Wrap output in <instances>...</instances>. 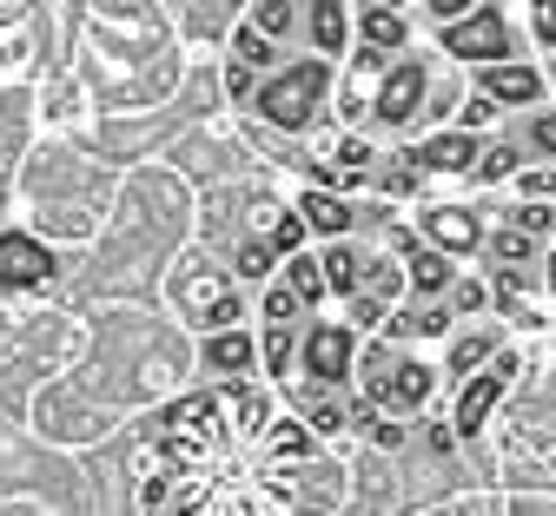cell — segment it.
Instances as JSON below:
<instances>
[{"label": "cell", "instance_id": "obj_35", "mask_svg": "<svg viewBox=\"0 0 556 516\" xmlns=\"http://www.w3.org/2000/svg\"><path fill=\"white\" fill-rule=\"evenodd\" d=\"M549 285H556V265H549Z\"/></svg>", "mask_w": 556, "mask_h": 516}, {"label": "cell", "instance_id": "obj_19", "mask_svg": "<svg viewBox=\"0 0 556 516\" xmlns=\"http://www.w3.org/2000/svg\"><path fill=\"white\" fill-rule=\"evenodd\" d=\"M271 60H278V47H271L265 34H252V27H239V60H232V66L252 73V66H271Z\"/></svg>", "mask_w": 556, "mask_h": 516}, {"label": "cell", "instance_id": "obj_6", "mask_svg": "<svg viewBox=\"0 0 556 516\" xmlns=\"http://www.w3.org/2000/svg\"><path fill=\"white\" fill-rule=\"evenodd\" d=\"M47 278H53V252L40 239H27V232L0 239V285H8V291H40Z\"/></svg>", "mask_w": 556, "mask_h": 516}, {"label": "cell", "instance_id": "obj_33", "mask_svg": "<svg viewBox=\"0 0 556 516\" xmlns=\"http://www.w3.org/2000/svg\"><path fill=\"white\" fill-rule=\"evenodd\" d=\"M491 113H497V106H491V100H483V93H477V100L464 106V133H470V126H483V119H491Z\"/></svg>", "mask_w": 556, "mask_h": 516}, {"label": "cell", "instance_id": "obj_25", "mask_svg": "<svg viewBox=\"0 0 556 516\" xmlns=\"http://www.w3.org/2000/svg\"><path fill=\"white\" fill-rule=\"evenodd\" d=\"M477 173H483V179H504V173H517V153H510V146H483Z\"/></svg>", "mask_w": 556, "mask_h": 516}, {"label": "cell", "instance_id": "obj_3", "mask_svg": "<svg viewBox=\"0 0 556 516\" xmlns=\"http://www.w3.org/2000/svg\"><path fill=\"white\" fill-rule=\"evenodd\" d=\"M444 47H451L457 60L504 66V53H510V27H504V14H497V8H470V14L444 34Z\"/></svg>", "mask_w": 556, "mask_h": 516}, {"label": "cell", "instance_id": "obj_10", "mask_svg": "<svg viewBox=\"0 0 556 516\" xmlns=\"http://www.w3.org/2000/svg\"><path fill=\"white\" fill-rule=\"evenodd\" d=\"M318 166H325V179H338V186H358V179L371 173V146L352 139V133H338L325 153H318Z\"/></svg>", "mask_w": 556, "mask_h": 516}, {"label": "cell", "instance_id": "obj_8", "mask_svg": "<svg viewBox=\"0 0 556 516\" xmlns=\"http://www.w3.org/2000/svg\"><path fill=\"white\" fill-rule=\"evenodd\" d=\"M477 139L470 133H438V139H425V146H417V153H410V166L417 173H477Z\"/></svg>", "mask_w": 556, "mask_h": 516}, {"label": "cell", "instance_id": "obj_7", "mask_svg": "<svg viewBox=\"0 0 556 516\" xmlns=\"http://www.w3.org/2000/svg\"><path fill=\"white\" fill-rule=\"evenodd\" d=\"M504 385H510V351H497V357H491V372H477V378H464V391H457V411H451L464 437H470V430H477L483 417L497 411Z\"/></svg>", "mask_w": 556, "mask_h": 516}, {"label": "cell", "instance_id": "obj_34", "mask_svg": "<svg viewBox=\"0 0 556 516\" xmlns=\"http://www.w3.org/2000/svg\"><path fill=\"white\" fill-rule=\"evenodd\" d=\"M536 146H543V153H556V113L536 119Z\"/></svg>", "mask_w": 556, "mask_h": 516}, {"label": "cell", "instance_id": "obj_27", "mask_svg": "<svg viewBox=\"0 0 556 516\" xmlns=\"http://www.w3.org/2000/svg\"><path fill=\"white\" fill-rule=\"evenodd\" d=\"M491 252H497V259H504V265H517V259H530V239H523V232H510V226H504V232H497V239H491Z\"/></svg>", "mask_w": 556, "mask_h": 516}, {"label": "cell", "instance_id": "obj_15", "mask_svg": "<svg viewBox=\"0 0 556 516\" xmlns=\"http://www.w3.org/2000/svg\"><path fill=\"white\" fill-rule=\"evenodd\" d=\"M205 364H213V372H245V364H252V338L245 331H219L213 344H205Z\"/></svg>", "mask_w": 556, "mask_h": 516}, {"label": "cell", "instance_id": "obj_28", "mask_svg": "<svg viewBox=\"0 0 556 516\" xmlns=\"http://www.w3.org/2000/svg\"><path fill=\"white\" fill-rule=\"evenodd\" d=\"M523 192H530L536 205H556V173H549V166H536V173H523Z\"/></svg>", "mask_w": 556, "mask_h": 516}, {"label": "cell", "instance_id": "obj_31", "mask_svg": "<svg viewBox=\"0 0 556 516\" xmlns=\"http://www.w3.org/2000/svg\"><path fill=\"white\" fill-rule=\"evenodd\" d=\"M451 299H457V312H483V285H451Z\"/></svg>", "mask_w": 556, "mask_h": 516}, {"label": "cell", "instance_id": "obj_22", "mask_svg": "<svg viewBox=\"0 0 556 516\" xmlns=\"http://www.w3.org/2000/svg\"><path fill=\"white\" fill-rule=\"evenodd\" d=\"M510 232H523V239H536V232H556V205H517Z\"/></svg>", "mask_w": 556, "mask_h": 516}, {"label": "cell", "instance_id": "obj_16", "mask_svg": "<svg viewBox=\"0 0 556 516\" xmlns=\"http://www.w3.org/2000/svg\"><path fill=\"white\" fill-rule=\"evenodd\" d=\"M286 291H292L299 305H318V299H325V265L299 252V259H292V278H286Z\"/></svg>", "mask_w": 556, "mask_h": 516}, {"label": "cell", "instance_id": "obj_12", "mask_svg": "<svg viewBox=\"0 0 556 516\" xmlns=\"http://www.w3.org/2000/svg\"><path fill=\"white\" fill-rule=\"evenodd\" d=\"M299 218L312 232H352V205H344L338 192H305L299 199Z\"/></svg>", "mask_w": 556, "mask_h": 516}, {"label": "cell", "instance_id": "obj_4", "mask_svg": "<svg viewBox=\"0 0 556 516\" xmlns=\"http://www.w3.org/2000/svg\"><path fill=\"white\" fill-rule=\"evenodd\" d=\"M179 305L192 325H213V331H232L239 325V299H232V285L213 278V272H186L179 278Z\"/></svg>", "mask_w": 556, "mask_h": 516}, {"label": "cell", "instance_id": "obj_1", "mask_svg": "<svg viewBox=\"0 0 556 516\" xmlns=\"http://www.w3.org/2000/svg\"><path fill=\"white\" fill-rule=\"evenodd\" d=\"M325 93H331V73H325L318 60H305V66H286L278 80L258 87V113H265L271 126H286V133H305V126L318 119Z\"/></svg>", "mask_w": 556, "mask_h": 516}, {"label": "cell", "instance_id": "obj_26", "mask_svg": "<svg viewBox=\"0 0 556 516\" xmlns=\"http://www.w3.org/2000/svg\"><path fill=\"white\" fill-rule=\"evenodd\" d=\"M299 312H305V305L292 299V291H286V285H278V291H271V299H265V325H292Z\"/></svg>", "mask_w": 556, "mask_h": 516}, {"label": "cell", "instance_id": "obj_18", "mask_svg": "<svg viewBox=\"0 0 556 516\" xmlns=\"http://www.w3.org/2000/svg\"><path fill=\"white\" fill-rule=\"evenodd\" d=\"M410 285H417V291H444V285H451V265H444V252L410 246Z\"/></svg>", "mask_w": 556, "mask_h": 516}, {"label": "cell", "instance_id": "obj_30", "mask_svg": "<svg viewBox=\"0 0 556 516\" xmlns=\"http://www.w3.org/2000/svg\"><path fill=\"white\" fill-rule=\"evenodd\" d=\"M265 265H271V246H245V259H239V272H245V278H258Z\"/></svg>", "mask_w": 556, "mask_h": 516}, {"label": "cell", "instance_id": "obj_24", "mask_svg": "<svg viewBox=\"0 0 556 516\" xmlns=\"http://www.w3.org/2000/svg\"><path fill=\"white\" fill-rule=\"evenodd\" d=\"M483 357H497V338H457V351H451V364L470 378V364H483Z\"/></svg>", "mask_w": 556, "mask_h": 516}, {"label": "cell", "instance_id": "obj_29", "mask_svg": "<svg viewBox=\"0 0 556 516\" xmlns=\"http://www.w3.org/2000/svg\"><path fill=\"white\" fill-rule=\"evenodd\" d=\"M312 430H344V404L338 398H318L312 404Z\"/></svg>", "mask_w": 556, "mask_h": 516}, {"label": "cell", "instance_id": "obj_20", "mask_svg": "<svg viewBox=\"0 0 556 516\" xmlns=\"http://www.w3.org/2000/svg\"><path fill=\"white\" fill-rule=\"evenodd\" d=\"M444 325H451V312H404V318H391L397 338H431V331H444Z\"/></svg>", "mask_w": 556, "mask_h": 516}, {"label": "cell", "instance_id": "obj_14", "mask_svg": "<svg viewBox=\"0 0 556 516\" xmlns=\"http://www.w3.org/2000/svg\"><path fill=\"white\" fill-rule=\"evenodd\" d=\"M358 27H365V47H371V53L404 47V14H397V8H365V14H358Z\"/></svg>", "mask_w": 556, "mask_h": 516}, {"label": "cell", "instance_id": "obj_13", "mask_svg": "<svg viewBox=\"0 0 556 516\" xmlns=\"http://www.w3.org/2000/svg\"><path fill=\"white\" fill-rule=\"evenodd\" d=\"M425 232H431L438 246H451V252H470V246L483 239L470 212H444V205H438V212H425Z\"/></svg>", "mask_w": 556, "mask_h": 516}, {"label": "cell", "instance_id": "obj_11", "mask_svg": "<svg viewBox=\"0 0 556 516\" xmlns=\"http://www.w3.org/2000/svg\"><path fill=\"white\" fill-rule=\"evenodd\" d=\"M543 93V73L536 66H491L483 73V100H504V106H523V100H536Z\"/></svg>", "mask_w": 556, "mask_h": 516}, {"label": "cell", "instance_id": "obj_32", "mask_svg": "<svg viewBox=\"0 0 556 516\" xmlns=\"http://www.w3.org/2000/svg\"><path fill=\"white\" fill-rule=\"evenodd\" d=\"M530 21H536V40H543V47H556V8H536Z\"/></svg>", "mask_w": 556, "mask_h": 516}, {"label": "cell", "instance_id": "obj_9", "mask_svg": "<svg viewBox=\"0 0 556 516\" xmlns=\"http://www.w3.org/2000/svg\"><path fill=\"white\" fill-rule=\"evenodd\" d=\"M417 106H425V73H417V66H397L391 80L378 87V119H384V126H404Z\"/></svg>", "mask_w": 556, "mask_h": 516}, {"label": "cell", "instance_id": "obj_2", "mask_svg": "<svg viewBox=\"0 0 556 516\" xmlns=\"http://www.w3.org/2000/svg\"><path fill=\"white\" fill-rule=\"evenodd\" d=\"M365 398L378 411H425V398H431V364H410V357H391V351L365 357Z\"/></svg>", "mask_w": 556, "mask_h": 516}, {"label": "cell", "instance_id": "obj_17", "mask_svg": "<svg viewBox=\"0 0 556 516\" xmlns=\"http://www.w3.org/2000/svg\"><path fill=\"white\" fill-rule=\"evenodd\" d=\"M312 34H318V47H325V53H344V34H352V21H344V8H338V0L312 8Z\"/></svg>", "mask_w": 556, "mask_h": 516}, {"label": "cell", "instance_id": "obj_21", "mask_svg": "<svg viewBox=\"0 0 556 516\" xmlns=\"http://www.w3.org/2000/svg\"><path fill=\"white\" fill-rule=\"evenodd\" d=\"M245 27L271 40V34H286V27H292V8H286V0H271V8H252V14H245Z\"/></svg>", "mask_w": 556, "mask_h": 516}, {"label": "cell", "instance_id": "obj_5", "mask_svg": "<svg viewBox=\"0 0 556 516\" xmlns=\"http://www.w3.org/2000/svg\"><path fill=\"white\" fill-rule=\"evenodd\" d=\"M299 364H305L318 385H344V372L358 364V344H352V331H344V325H312L305 344H299Z\"/></svg>", "mask_w": 556, "mask_h": 516}, {"label": "cell", "instance_id": "obj_23", "mask_svg": "<svg viewBox=\"0 0 556 516\" xmlns=\"http://www.w3.org/2000/svg\"><path fill=\"white\" fill-rule=\"evenodd\" d=\"M292 351H299L292 344V325H271L265 331V364H271V372H292Z\"/></svg>", "mask_w": 556, "mask_h": 516}]
</instances>
